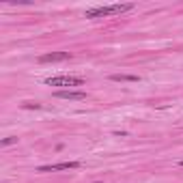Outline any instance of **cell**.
<instances>
[{
    "label": "cell",
    "mask_w": 183,
    "mask_h": 183,
    "mask_svg": "<svg viewBox=\"0 0 183 183\" xmlns=\"http://www.w3.org/2000/svg\"><path fill=\"white\" fill-rule=\"evenodd\" d=\"M80 168V162H60V164H50V166H39L37 172H58V170H73Z\"/></svg>",
    "instance_id": "obj_3"
},
{
    "label": "cell",
    "mask_w": 183,
    "mask_h": 183,
    "mask_svg": "<svg viewBox=\"0 0 183 183\" xmlns=\"http://www.w3.org/2000/svg\"><path fill=\"white\" fill-rule=\"evenodd\" d=\"M15 142H17V138H13V136H11V138H5L0 144H2V147H7V144H15Z\"/></svg>",
    "instance_id": "obj_7"
},
{
    "label": "cell",
    "mask_w": 183,
    "mask_h": 183,
    "mask_svg": "<svg viewBox=\"0 0 183 183\" xmlns=\"http://www.w3.org/2000/svg\"><path fill=\"white\" fill-rule=\"evenodd\" d=\"M43 82L48 86H82L84 78H78V76H56V78H45Z\"/></svg>",
    "instance_id": "obj_2"
},
{
    "label": "cell",
    "mask_w": 183,
    "mask_h": 183,
    "mask_svg": "<svg viewBox=\"0 0 183 183\" xmlns=\"http://www.w3.org/2000/svg\"><path fill=\"white\" fill-rule=\"evenodd\" d=\"M54 97H58V99H69V101H82V99H86L88 95L84 93V90H58V93H54Z\"/></svg>",
    "instance_id": "obj_4"
},
{
    "label": "cell",
    "mask_w": 183,
    "mask_h": 183,
    "mask_svg": "<svg viewBox=\"0 0 183 183\" xmlns=\"http://www.w3.org/2000/svg\"><path fill=\"white\" fill-rule=\"evenodd\" d=\"M134 5H110V7H95L88 9L86 17H103V15H121L125 11H131Z\"/></svg>",
    "instance_id": "obj_1"
},
{
    "label": "cell",
    "mask_w": 183,
    "mask_h": 183,
    "mask_svg": "<svg viewBox=\"0 0 183 183\" xmlns=\"http://www.w3.org/2000/svg\"><path fill=\"white\" fill-rule=\"evenodd\" d=\"M112 80L114 82H138V76H123V73L119 76V73H114Z\"/></svg>",
    "instance_id": "obj_6"
},
{
    "label": "cell",
    "mask_w": 183,
    "mask_h": 183,
    "mask_svg": "<svg viewBox=\"0 0 183 183\" xmlns=\"http://www.w3.org/2000/svg\"><path fill=\"white\" fill-rule=\"evenodd\" d=\"M69 58H71L69 52H52V54L39 56V63H63V60H69Z\"/></svg>",
    "instance_id": "obj_5"
},
{
    "label": "cell",
    "mask_w": 183,
    "mask_h": 183,
    "mask_svg": "<svg viewBox=\"0 0 183 183\" xmlns=\"http://www.w3.org/2000/svg\"><path fill=\"white\" fill-rule=\"evenodd\" d=\"M179 166H183V159H181V162H179Z\"/></svg>",
    "instance_id": "obj_8"
}]
</instances>
